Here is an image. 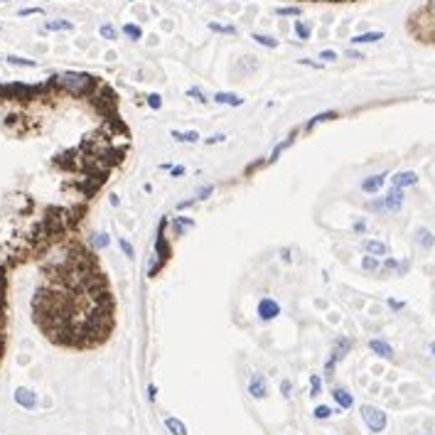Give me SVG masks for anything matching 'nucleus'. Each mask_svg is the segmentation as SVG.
I'll list each match as a JSON object with an SVG mask.
<instances>
[{
	"label": "nucleus",
	"instance_id": "nucleus-43",
	"mask_svg": "<svg viewBox=\"0 0 435 435\" xmlns=\"http://www.w3.org/2000/svg\"><path fill=\"white\" fill-rule=\"evenodd\" d=\"M281 391H283V393L288 396V391H290V381H283V384H281Z\"/></svg>",
	"mask_w": 435,
	"mask_h": 435
},
{
	"label": "nucleus",
	"instance_id": "nucleus-12",
	"mask_svg": "<svg viewBox=\"0 0 435 435\" xmlns=\"http://www.w3.org/2000/svg\"><path fill=\"white\" fill-rule=\"evenodd\" d=\"M170 136L177 141V143H199V133L197 131H170Z\"/></svg>",
	"mask_w": 435,
	"mask_h": 435
},
{
	"label": "nucleus",
	"instance_id": "nucleus-2",
	"mask_svg": "<svg viewBox=\"0 0 435 435\" xmlns=\"http://www.w3.org/2000/svg\"><path fill=\"white\" fill-rule=\"evenodd\" d=\"M403 202H406L403 190L391 187V192H388L386 197H381V199H376V202H369V209H374V212H398V209L403 207Z\"/></svg>",
	"mask_w": 435,
	"mask_h": 435
},
{
	"label": "nucleus",
	"instance_id": "nucleus-14",
	"mask_svg": "<svg viewBox=\"0 0 435 435\" xmlns=\"http://www.w3.org/2000/svg\"><path fill=\"white\" fill-rule=\"evenodd\" d=\"M165 428H167L172 435H187V426H185L180 418H172V416L165 418Z\"/></svg>",
	"mask_w": 435,
	"mask_h": 435
},
{
	"label": "nucleus",
	"instance_id": "nucleus-28",
	"mask_svg": "<svg viewBox=\"0 0 435 435\" xmlns=\"http://www.w3.org/2000/svg\"><path fill=\"white\" fill-rule=\"evenodd\" d=\"M98 35L106 37V40H116V27H113V25H101V27H98Z\"/></svg>",
	"mask_w": 435,
	"mask_h": 435
},
{
	"label": "nucleus",
	"instance_id": "nucleus-48",
	"mask_svg": "<svg viewBox=\"0 0 435 435\" xmlns=\"http://www.w3.org/2000/svg\"><path fill=\"white\" fill-rule=\"evenodd\" d=\"M0 2H5V0H0Z\"/></svg>",
	"mask_w": 435,
	"mask_h": 435
},
{
	"label": "nucleus",
	"instance_id": "nucleus-37",
	"mask_svg": "<svg viewBox=\"0 0 435 435\" xmlns=\"http://www.w3.org/2000/svg\"><path fill=\"white\" fill-rule=\"evenodd\" d=\"M224 141H226V136H224V133H217V136H212V138H207L204 143H207V145H217V143H224Z\"/></svg>",
	"mask_w": 435,
	"mask_h": 435
},
{
	"label": "nucleus",
	"instance_id": "nucleus-39",
	"mask_svg": "<svg viewBox=\"0 0 435 435\" xmlns=\"http://www.w3.org/2000/svg\"><path fill=\"white\" fill-rule=\"evenodd\" d=\"M180 175H185V165H175L170 170V177H180Z\"/></svg>",
	"mask_w": 435,
	"mask_h": 435
},
{
	"label": "nucleus",
	"instance_id": "nucleus-8",
	"mask_svg": "<svg viewBox=\"0 0 435 435\" xmlns=\"http://www.w3.org/2000/svg\"><path fill=\"white\" fill-rule=\"evenodd\" d=\"M15 401H17L22 408H30V411H32V408L37 406V393H32L30 388H17V391H15Z\"/></svg>",
	"mask_w": 435,
	"mask_h": 435
},
{
	"label": "nucleus",
	"instance_id": "nucleus-16",
	"mask_svg": "<svg viewBox=\"0 0 435 435\" xmlns=\"http://www.w3.org/2000/svg\"><path fill=\"white\" fill-rule=\"evenodd\" d=\"M416 234H418V243H421L423 248H433V246H435V236H433V231H428L426 226H421V229H418Z\"/></svg>",
	"mask_w": 435,
	"mask_h": 435
},
{
	"label": "nucleus",
	"instance_id": "nucleus-4",
	"mask_svg": "<svg viewBox=\"0 0 435 435\" xmlns=\"http://www.w3.org/2000/svg\"><path fill=\"white\" fill-rule=\"evenodd\" d=\"M281 315V305L273 300V297H263L261 302H258V317L261 320H273V317H278Z\"/></svg>",
	"mask_w": 435,
	"mask_h": 435
},
{
	"label": "nucleus",
	"instance_id": "nucleus-41",
	"mask_svg": "<svg viewBox=\"0 0 435 435\" xmlns=\"http://www.w3.org/2000/svg\"><path fill=\"white\" fill-rule=\"evenodd\" d=\"M388 307H391V310H403V302H398V300L388 297Z\"/></svg>",
	"mask_w": 435,
	"mask_h": 435
},
{
	"label": "nucleus",
	"instance_id": "nucleus-1",
	"mask_svg": "<svg viewBox=\"0 0 435 435\" xmlns=\"http://www.w3.org/2000/svg\"><path fill=\"white\" fill-rule=\"evenodd\" d=\"M54 81H57L62 89L72 91V94H81V91L89 89L91 76H89V74H79V72H64V74H59V76H54Z\"/></svg>",
	"mask_w": 435,
	"mask_h": 435
},
{
	"label": "nucleus",
	"instance_id": "nucleus-24",
	"mask_svg": "<svg viewBox=\"0 0 435 435\" xmlns=\"http://www.w3.org/2000/svg\"><path fill=\"white\" fill-rule=\"evenodd\" d=\"M379 266H381V261H379L376 256H364V258H362V268H364V271H376Z\"/></svg>",
	"mask_w": 435,
	"mask_h": 435
},
{
	"label": "nucleus",
	"instance_id": "nucleus-36",
	"mask_svg": "<svg viewBox=\"0 0 435 435\" xmlns=\"http://www.w3.org/2000/svg\"><path fill=\"white\" fill-rule=\"evenodd\" d=\"M384 268L396 271V268H401V266H398V261H396V258H386V261H384ZM403 268H406V266H403ZM403 268H401V271H403Z\"/></svg>",
	"mask_w": 435,
	"mask_h": 435
},
{
	"label": "nucleus",
	"instance_id": "nucleus-47",
	"mask_svg": "<svg viewBox=\"0 0 435 435\" xmlns=\"http://www.w3.org/2000/svg\"><path fill=\"white\" fill-rule=\"evenodd\" d=\"M128 2H136V0H128Z\"/></svg>",
	"mask_w": 435,
	"mask_h": 435
},
{
	"label": "nucleus",
	"instance_id": "nucleus-42",
	"mask_svg": "<svg viewBox=\"0 0 435 435\" xmlns=\"http://www.w3.org/2000/svg\"><path fill=\"white\" fill-rule=\"evenodd\" d=\"M364 229H366V221H364V219H359V221L354 224V231H357V234H362Z\"/></svg>",
	"mask_w": 435,
	"mask_h": 435
},
{
	"label": "nucleus",
	"instance_id": "nucleus-19",
	"mask_svg": "<svg viewBox=\"0 0 435 435\" xmlns=\"http://www.w3.org/2000/svg\"><path fill=\"white\" fill-rule=\"evenodd\" d=\"M251 37H253V40H256L258 45H263V47H268V49H276V47H278V40H273L271 35H261V32H253Z\"/></svg>",
	"mask_w": 435,
	"mask_h": 435
},
{
	"label": "nucleus",
	"instance_id": "nucleus-33",
	"mask_svg": "<svg viewBox=\"0 0 435 435\" xmlns=\"http://www.w3.org/2000/svg\"><path fill=\"white\" fill-rule=\"evenodd\" d=\"M302 10L300 7H276V15H288V17H297Z\"/></svg>",
	"mask_w": 435,
	"mask_h": 435
},
{
	"label": "nucleus",
	"instance_id": "nucleus-27",
	"mask_svg": "<svg viewBox=\"0 0 435 435\" xmlns=\"http://www.w3.org/2000/svg\"><path fill=\"white\" fill-rule=\"evenodd\" d=\"M312 416H315V418H317V421H327V418H330V416H332V408H330V406H317V408H315V413H312Z\"/></svg>",
	"mask_w": 435,
	"mask_h": 435
},
{
	"label": "nucleus",
	"instance_id": "nucleus-29",
	"mask_svg": "<svg viewBox=\"0 0 435 435\" xmlns=\"http://www.w3.org/2000/svg\"><path fill=\"white\" fill-rule=\"evenodd\" d=\"M108 243H111V236H108V234H96V236H94V246H96V248H106Z\"/></svg>",
	"mask_w": 435,
	"mask_h": 435
},
{
	"label": "nucleus",
	"instance_id": "nucleus-35",
	"mask_svg": "<svg viewBox=\"0 0 435 435\" xmlns=\"http://www.w3.org/2000/svg\"><path fill=\"white\" fill-rule=\"evenodd\" d=\"M212 192H214V185H207L204 190H199V192H197V199H207Z\"/></svg>",
	"mask_w": 435,
	"mask_h": 435
},
{
	"label": "nucleus",
	"instance_id": "nucleus-17",
	"mask_svg": "<svg viewBox=\"0 0 435 435\" xmlns=\"http://www.w3.org/2000/svg\"><path fill=\"white\" fill-rule=\"evenodd\" d=\"M123 35H126L128 40H133V42H138V40L143 37V30H141L138 25H133V22H126V25H123Z\"/></svg>",
	"mask_w": 435,
	"mask_h": 435
},
{
	"label": "nucleus",
	"instance_id": "nucleus-21",
	"mask_svg": "<svg viewBox=\"0 0 435 435\" xmlns=\"http://www.w3.org/2000/svg\"><path fill=\"white\" fill-rule=\"evenodd\" d=\"M7 59V64H15V67H35L37 62L35 59H25V57H15V54H10V57H5Z\"/></svg>",
	"mask_w": 435,
	"mask_h": 435
},
{
	"label": "nucleus",
	"instance_id": "nucleus-26",
	"mask_svg": "<svg viewBox=\"0 0 435 435\" xmlns=\"http://www.w3.org/2000/svg\"><path fill=\"white\" fill-rule=\"evenodd\" d=\"M320 388H322V381L317 374H312L310 376V396H320Z\"/></svg>",
	"mask_w": 435,
	"mask_h": 435
},
{
	"label": "nucleus",
	"instance_id": "nucleus-49",
	"mask_svg": "<svg viewBox=\"0 0 435 435\" xmlns=\"http://www.w3.org/2000/svg\"><path fill=\"white\" fill-rule=\"evenodd\" d=\"M426 435H431V433H426Z\"/></svg>",
	"mask_w": 435,
	"mask_h": 435
},
{
	"label": "nucleus",
	"instance_id": "nucleus-15",
	"mask_svg": "<svg viewBox=\"0 0 435 435\" xmlns=\"http://www.w3.org/2000/svg\"><path fill=\"white\" fill-rule=\"evenodd\" d=\"M379 40H384V32H364V35L352 37V45H371V42H379Z\"/></svg>",
	"mask_w": 435,
	"mask_h": 435
},
{
	"label": "nucleus",
	"instance_id": "nucleus-45",
	"mask_svg": "<svg viewBox=\"0 0 435 435\" xmlns=\"http://www.w3.org/2000/svg\"><path fill=\"white\" fill-rule=\"evenodd\" d=\"M111 204H113V207H118V204H121V199H118L116 194H111Z\"/></svg>",
	"mask_w": 435,
	"mask_h": 435
},
{
	"label": "nucleus",
	"instance_id": "nucleus-38",
	"mask_svg": "<svg viewBox=\"0 0 435 435\" xmlns=\"http://www.w3.org/2000/svg\"><path fill=\"white\" fill-rule=\"evenodd\" d=\"M40 12H42L40 7H27V10H20L17 15H20V17H25V15H40Z\"/></svg>",
	"mask_w": 435,
	"mask_h": 435
},
{
	"label": "nucleus",
	"instance_id": "nucleus-25",
	"mask_svg": "<svg viewBox=\"0 0 435 435\" xmlns=\"http://www.w3.org/2000/svg\"><path fill=\"white\" fill-rule=\"evenodd\" d=\"M145 103L152 108V111H157V108H162V98H160V94H147V98H145Z\"/></svg>",
	"mask_w": 435,
	"mask_h": 435
},
{
	"label": "nucleus",
	"instance_id": "nucleus-6",
	"mask_svg": "<svg viewBox=\"0 0 435 435\" xmlns=\"http://www.w3.org/2000/svg\"><path fill=\"white\" fill-rule=\"evenodd\" d=\"M384 182H386V172H381V175H371V177L362 180V192H366V194H376V192H381Z\"/></svg>",
	"mask_w": 435,
	"mask_h": 435
},
{
	"label": "nucleus",
	"instance_id": "nucleus-9",
	"mask_svg": "<svg viewBox=\"0 0 435 435\" xmlns=\"http://www.w3.org/2000/svg\"><path fill=\"white\" fill-rule=\"evenodd\" d=\"M214 101L217 103H226V106H234V108H239V106H243V98L239 96V94H231V91H219L217 96H214Z\"/></svg>",
	"mask_w": 435,
	"mask_h": 435
},
{
	"label": "nucleus",
	"instance_id": "nucleus-7",
	"mask_svg": "<svg viewBox=\"0 0 435 435\" xmlns=\"http://www.w3.org/2000/svg\"><path fill=\"white\" fill-rule=\"evenodd\" d=\"M364 251H366L369 256H376V258L388 256V246H386L384 241H376V239H366V241H364Z\"/></svg>",
	"mask_w": 435,
	"mask_h": 435
},
{
	"label": "nucleus",
	"instance_id": "nucleus-13",
	"mask_svg": "<svg viewBox=\"0 0 435 435\" xmlns=\"http://www.w3.org/2000/svg\"><path fill=\"white\" fill-rule=\"evenodd\" d=\"M248 391H251L253 398H263L266 396V381H263V376H253L251 384H248Z\"/></svg>",
	"mask_w": 435,
	"mask_h": 435
},
{
	"label": "nucleus",
	"instance_id": "nucleus-20",
	"mask_svg": "<svg viewBox=\"0 0 435 435\" xmlns=\"http://www.w3.org/2000/svg\"><path fill=\"white\" fill-rule=\"evenodd\" d=\"M45 27H47L49 32H59V30H72L74 25L69 20H52V22H47Z\"/></svg>",
	"mask_w": 435,
	"mask_h": 435
},
{
	"label": "nucleus",
	"instance_id": "nucleus-46",
	"mask_svg": "<svg viewBox=\"0 0 435 435\" xmlns=\"http://www.w3.org/2000/svg\"><path fill=\"white\" fill-rule=\"evenodd\" d=\"M431 352H433V354H435V342H433V344H431Z\"/></svg>",
	"mask_w": 435,
	"mask_h": 435
},
{
	"label": "nucleus",
	"instance_id": "nucleus-32",
	"mask_svg": "<svg viewBox=\"0 0 435 435\" xmlns=\"http://www.w3.org/2000/svg\"><path fill=\"white\" fill-rule=\"evenodd\" d=\"M118 246H121V251H123L128 258H133V256H136V251H133V243H131V241H126V239H118Z\"/></svg>",
	"mask_w": 435,
	"mask_h": 435
},
{
	"label": "nucleus",
	"instance_id": "nucleus-30",
	"mask_svg": "<svg viewBox=\"0 0 435 435\" xmlns=\"http://www.w3.org/2000/svg\"><path fill=\"white\" fill-rule=\"evenodd\" d=\"M290 145H292V138H288L286 143H278V145H276V150H273V155H271V162H276V160L281 157V152H283L286 147H290Z\"/></svg>",
	"mask_w": 435,
	"mask_h": 435
},
{
	"label": "nucleus",
	"instance_id": "nucleus-44",
	"mask_svg": "<svg viewBox=\"0 0 435 435\" xmlns=\"http://www.w3.org/2000/svg\"><path fill=\"white\" fill-rule=\"evenodd\" d=\"M428 12L435 15V0H428Z\"/></svg>",
	"mask_w": 435,
	"mask_h": 435
},
{
	"label": "nucleus",
	"instance_id": "nucleus-23",
	"mask_svg": "<svg viewBox=\"0 0 435 435\" xmlns=\"http://www.w3.org/2000/svg\"><path fill=\"white\" fill-rule=\"evenodd\" d=\"M209 30H212V32H224V35H236V27H234V25H219V22H209Z\"/></svg>",
	"mask_w": 435,
	"mask_h": 435
},
{
	"label": "nucleus",
	"instance_id": "nucleus-3",
	"mask_svg": "<svg viewBox=\"0 0 435 435\" xmlns=\"http://www.w3.org/2000/svg\"><path fill=\"white\" fill-rule=\"evenodd\" d=\"M362 418L371 433H381L386 428V423H388L386 413L381 408H374V406H362Z\"/></svg>",
	"mask_w": 435,
	"mask_h": 435
},
{
	"label": "nucleus",
	"instance_id": "nucleus-5",
	"mask_svg": "<svg viewBox=\"0 0 435 435\" xmlns=\"http://www.w3.org/2000/svg\"><path fill=\"white\" fill-rule=\"evenodd\" d=\"M391 185H393V187H398V190L413 187V185H418V175H416L413 170H403V172H396V175L391 177Z\"/></svg>",
	"mask_w": 435,
	"mask_h": 435
},
{
	"label": "nucleus",
	"instance_id": "nucleus-40",
	"mask_svg": "<svg viewBox=\"0 0 435 435\" xmlns=\"http://www.w3.org/2000/svg\"><path fill=\"white\" fill-rule=\"evenodd\" d=\"M194 202H197V199H185V202H177V209H180V212H182V209H190Z\"/></svg>",
	"mask_w": 435,
	"mask_h": 435
},
{
	"label": "nucleus",
	"instance_id": "nucleus-11",
	"mask_svg": "<svg viewBox=\"0 0 435 435\" xmlns=\"http://www.w3.org/2000/svg\"><path fill=\"white\" fill-rule=\"evenodd\" d=\"M332 398H335V401L339 403V408H344V411L354 406V398H352V393H349L347 388H335V391H332Z\"/></svg>",
	"mask_w": 435,
	"mask_h": 435
},
{
	"label": "nucleus",
	"instance_id": "nucleus-34",
	"mask_svg": "<svg viewBox=\"0 0 435 435\" xmlns=\"http://www.w3.org/2000/svg\"><path fill=\"white\" fill-rule=\"evenodd\" d=\"M320 59H325V62H335V59H337V52H335V49H322V52H320Z\"/></svg>",
	"mask_w": 435,
	"mask_h": 435
},
{
	"label": "nucleus",
	"instance_id": "nucleus-18",
	"mask_svg": "<svg viewBox=\"0 0 435 435\" xmlns=\"http://www.w3.org/2000/svg\"><path fill=\"white\" fill-rule=\"evenodd\" d=\"M337 118V111H325V113H317L315 118L307 121V128H315L317 123H325V121H335Z\"/></svg>",
	"mask_w": 435,
	"mask_h": 435
},
{
	"label": "nucleus",
	"instance_id": "nucleus-10",
	"mask_svg": "<svg viewBox=\"0 0 435 435\" xmlns=\"http://www.w3.org/2000/svg\"><path fill=\"white\" fill-rule=\"evenodd\" d=\"M369 349H371L374 354L384 357V359H391V357H393V349H391V344H386L384 339H371V342H369Z\"/></svg>",
	"mask_w": 435,
	"mask_h": 435
},
{
	"label": "nucleus",
	"instance_id": "nucleus-31",
	"mask_svg": "<svg viewBox=\"0 0 435 435\" xmlns=\"http://www.w3.org/2000/svg\"><path fill=\"white\" fill-rule=\"evenodd\" d=\"M187 96H192V98H194L197 103H207V101H209V98H207V96H204V94H202V91L197 89V86H192V89L187 91Z\"/></svg>",
	"mask_w": 435,
	"mask_h": 435
},
{
	"label": "nucleus",
	"instance_id": "nucleus-22",
	"mask_svg": "<svg viewBox=\"0 0 435 435\" xmlns=\"http://www.w3.org/2000/svg\"><path fill=\"white\" fill-rule=\"evenodd\" d=\"M310 32H312V30H310L307 22H300V20L295 22V35H297L300 40H310Z\"/></svg>",
	"mask_w": 435,
	"mask_h": 435
}]
</instances>
